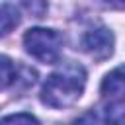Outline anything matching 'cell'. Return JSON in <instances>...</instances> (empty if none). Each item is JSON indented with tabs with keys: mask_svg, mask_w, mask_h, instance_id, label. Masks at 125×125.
Listing matches in <instances>:
<instances>
[{
	"mask_svg": "<svg viewBox=\"0 0 125 125\" xmlns=\"http://www.w3.org/2000/svg\"><path fill=\"white\" fill-rule=\"evenodd\" d=\"M0 125H39V121L35 115L21 111V113H12V115L4 117L0 121Z\"/></svg>",
	"mask_w": 125,
	"mask_h": 125,
	"instance_id": "ba28073f",
	"label": "cell"
},
{
	"mask_svg": "<svg viewBox=\"0 0 125 125\" xmlns=\"http://www.w3.org/2000/svg\"><path fill=\"white\" fill-rule=\"evenodd\" d=\"M86 86V70L78 62H62L51 72L41 88V102L53 109H64L76 104Z\"/></svg>",
	"mask_w": 125,
	"mask_h": 125,
	"instance_id": "6da1fadb",
	"label": "cell"
},
{
	"mask_svg": "<svg viewBox=\"0 0 125 125\" xmlns=\"http://www.w3.org/2000/svg\"><path fill=\"white\" fill-rule=\"evenodd\" d=\"M23 47L33 59H37V61H41L45 64H53L61 57L62 35L57 29L31 27L23 35Z\"/></svg>",
	"mask_w": 125,
	"mask_h": 125,
	"instance_id": "7a4b0ae2",
	"label": "cell"
},
{
	"mask_svg": "<svg viewBox=\"0 0 125 125\" xmlns=\"http://www.w3.org/2000/svg\"><path fill=\"white\" fill-rule=\"evenodd\" d=\"M74 125H125V104L109 102L105 105L92 107L80 115Z\"/></svg>",
	"mask_w": 125,
	"mask_h": 125,
	"instance_id": "277c9868",
	"label": "cell"
},
{
	"mask_svg": "<svg viewBox=\"0 0 125 125\" xmlns=\"http://www.w3.org/2000/svg\"><path fill=\"white\" fill-rule=\"evenodd\" d=\"M20 8L16 4H0V37L8 35L20 23Z\"/></svg>",
	"mask_w": 125,
	"mask_h": 125,
	"instance_id": "8992f818",
	"label": "cell"
},
{
	"mask_svg": "<svg viewBox=\"0 0 125 125\" xmlns=\"http://www.w3.org/2000/svg\"><path fill=\"white\" fill-rule=\"evenodd\" d=\"M14 80H16V66L12 59L0 55V90H6Z\"/></svg>",
	"mask_w": 125,
	"mask_h": 125,
	"instance_id": "52a82bcc",
	"label": "cell"
},
{
	"mask_svg": "<svg viewBox=\"0 0 125 125\" xmlns=\"http://www.w3.org/2000/svg\"><path fill=\"white\" fill-rule=\"evenodd\" d=\"M113 45H115L113 33L107 27H104V25L92 27V29H88L82 35V49L94 61H105V59H109L113 55Z\"/></svg>",
	"mask_w": 125,
	"mask_h": 125,
	"instance_id": "3957f363",
	"label": "cell"
},
{
	"mask_svg": "<svg viewBox=\"0 0 125 125\" xmlns=\"http://www.w3.org/2000/svg\"><path fill=\"white\" fill-rule=\"evenodd\" d=\"M100 92L109 102H123L125 100V64L107 72L102 80Z\"/></svg>",
	"mask_w": 125,
	"mask_h": 125,
	"instance_id": "5b68a950",
	"label": "cell"
}]
</instances>
